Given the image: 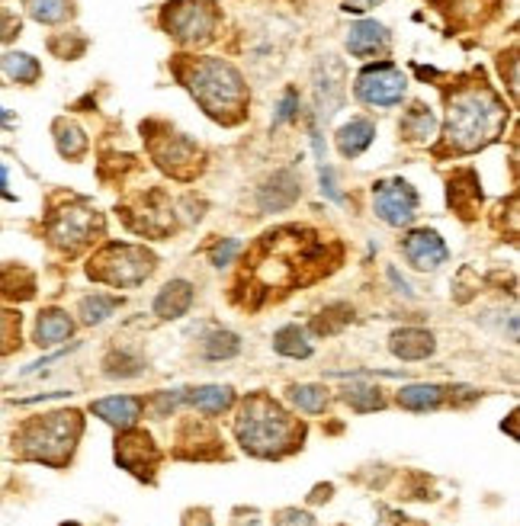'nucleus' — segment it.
Masks as SVG:
<instances>
[{
    "label": "nucleus",
    "instance_id": "79ce46f5",
    "mask_svg": "<svg viewBox=\"0 0 520 526\" xmlns=\"http://www.w3.org/2000/svg\"><path fill=\"white\" fill-rule=\"evenodd\" d=\"M376 4H379V0H344V10L347 13H367Z\"/></svg>",
    "mask_w": 520,
    "mask_h": 526
},
{
    "label": "nucleus",
    "instance_id": "37998d69",
    "mask_svg": "<svg viewBox=\"0 0 520 526\" xmlns=\"http://www.w3.org/2000/svg\"><path fill=\"white\" fill-rule=\"evenodd\" d=\"M389 280L395 282L398 286V292H405V296H414V289L412 286H408V280H402V276H398V270L395 267H389Z\"/></svg>",
    "mask_w": 520,
    "mask_h": 526
},
{
    "label": "nucleus",
    "instance_id": "a878e982",
    "mask_svg": "<svg viewBox=\"0 0 520 526\" xmlns=\"http://www.w3.org/2000/svg\"><path fill=\"white\" fill-rule=\"evenodd\" d=\"M123 306V298L119 296H107V292H93V296L81 298V306H77V315L84 324H103L116 308Z\"/></svg>",
    "mask_w": 520,
    "mask_h": 526
},
{
    "label": "nucleus",
    "instance_id": "72a5a7b5",
    "mask_svg": "<svg viewBox=\"0 0 520 526\" xmlns=\"http://www.w3.org/2000/svg\"><path fill=\"white\" fill-rule=\"evenodd\" d=\"M437 10H444L456 26L479 23L482 16V0H434Z\"/></svg>",
    "mask_w": 520,
    "mask_h": 526
},
{
    "label": "nucleus",
    "instance_id": "cd10ccee",
    "mask_svg": "<svg viewBox=\"0 0 520 526\" xmlns=\"http://www.w3.org/2000/svg\"><path fill=\"white\" fill-rule=\"evenodd\" d=\"M341 398H344V401L351 404V411H357V414H369V411L386 408L383 389H376V385H363V382L347 385V389L341 392Z\"/></svg>",
    "mask_w": 520,
    "mask_h": 526
},
{
    "label": "nucleus",
    "instance_id": "aec40b11",
    "mask_svg": "<svg viewBox=\"0 0 520 526\" xmlns=\"http://www.w3.org/2000/svg\"><path fill=\"white\" fill-rule=\"evenodd\" d=\"M74 334V321H71L68 312L62 308H46V312L36 318V331H32V341L39 347H55V343L68 341Z\"/></svg>",
    "mask_w": 520,
    "mask_h": 526
},
{
    "label": "nucleus",
    "instance_id": "f3484780",
    "mask_svg": "<svg viewBox=\"0 0 520 526\" xmlns=\"http://www.w3.org/2000/svg\"><path fill=\"white\" fill-rule=\"evenodd\" d=\"M347 48L357 58H369L376 52H386L389 48V30L376 20H363V23H353L347 30Z\"/></svg>",
    "mask_w": 520,
    "mask_h": 526
},
{
    "label": "nucleus",
    "instance_id": "6ab92c4d",
    "mask_svg": "<svg viewBox=\"0 0 520 526\" xmlns=\"http://www.w3.org/2000/svg\"><path fill=\"white\" fill-rule=\"evenodd\" d=\"M450 389L444 385H434V382H414V385H405V389H398L395 401L405 408V411H437L440 404L446 401Z\"/></svg>",
    "mask_w": 520,
    "mask_h": 526
},
{
    "label": "nucleus",
    "instance_id": "de8ad7c7",
    "mask_svg": "<svg viewBox=\"0 0 520 526\" xmlns=\"http://www.w3.org/2000/svg\"><path fill=\"white\" fill-rule=\"evenodd\" d=\"M62 526H81V523H62Z\"/></svg>",
    "mask_w": 520,
    "mask_h": 526
},
{
    "label": "nucleus",
    "instance_id": "5701e85b",
    "mask_svg": "<svg viewBox=\"0 0 520 526\" xmlns=\"http://www.w3.org/2000/svg\"><path fill=\"white\" fill-rule=\"evenodd\" d=\"M479 203H482V190H479V180H475L472 170H463V174L453 177L450 180V206L456 209L463 219H469V215H475Z\"/></svg>",
    "mask_w": 520,
    "mask_h": 526
},
{
    "label": "nucleus",
    "instance_id": "9b49d317",
    "mask_svg": "<svg viewBox=\"0 0 520 526\" xmlns=\"http://www.w3.org/2000/svg\"><path fill=\"white\" fill-rule=\"evenodd\" d=\"M373 209L386 225L405 229L418 215V193L408 180H379L373 186Z\"/></svg>",
    "mask_w": 520,
    "mask_h": 526
},
{
    "label": "nucleus",
    "instance_id": "9d476101",
    "mask_svg": "<svg viewBox=\"0 0 520 526\" xmlns=\"http://www.w3.org/2000/svg\"><path fill=\"white\" fill-rule=\"evenodd\" d=\"M116 462L123 465L126 472L152 485L158 479V465H161V450L154 446V440L145 430H123V436L116 440Z\"/></svg>",
    "mask_w": 520,
    "mask_h": 526
},
{
    "label": "nucleus",
    "instance_id": "412c9836",
    "mask_svg": "<svg viewBox=\"0 0 520 526\" xmlns=\"http://www.w3.org/2000/svg\"><path fill=\"white\" fill-rule=\"evenodd\" d=\"M186 404H193L206 418H215L235 404V392L229 385H199V389H186Z\"/></svg>",
    "mask_w": 520,
    "mask_h": 526
},
{
    "label": "nucleus",
    "instance_id": "20e7f679",
    "mask_svg": "<svg viewBox=\"0 0 520 526\" xmlns=\"http://www.w3.org/2000/svg\"><path fill=\"white\" fill-rule=\"evenodd\" d=\"M177 74L212 119L225 125H235L245 119L247 87L229 62H222V58H193L184 68H177Z\"/></svg>",
    "mask_w": 520,
    "mask_h": 526
},
{
    "label": "nucleus",
    "instance_id": "473e14b6",
    "mask_svg": "<svg viewBox=\"0 0 520 526\" xmlns=\"http://www.w3.org/2000/svg\"><path fill=\"white\" fill-rule=\"evenodd\" d=\"M26 10L39 23H65L71 16V0H26Z\"/></svg>",
    "mask_w": 520,
    "mask_h": 526
},
{
    "label": "nucleus",
    "instance_id": "6e6552de",
    "mask_svg": "<svg viewBox=\"0 0 520 526\" xmlns=\"http://www.w3.org/2000/svg\"><path fill=\"white\" fill-rule=\"evenodd\" d=\"M100 231H103V221L87 206H65L48 219V241L68 254H77L84 245L97 241Z\"/></svg>",
    "mask_w": 520,
    "mask_h": 526
},
{
    "label": "nucleus",
    "instance_id": "b1692460",
    "mask_svg": "<svg viewBox=\"0 0 520 526\" xmlns=\"http://www.w3.org/2000/svg\"><path fill=\"white\" fill-rule=\"evenodd\" d=\"M273 350L280 353V357L308 359L312 357V341H308L306 328H299V324H283V328L273 334Z\"/></svg>",
    "mask_w": 520,
    "mask_h": 526
},
{
    "label": "nucleus",
    "instance_id": "a18cd8bd",
    "mask_svg": "<svg viewBox=\"0 0 520 526\" xmlns=\"http://www.w3.org/2000/svg\"><path fill=\"white\" fill-rule=\"evenodd\" d=\"M328 497H331V485H325V488H315L312 501H328Z\"/></svg>",
    "mask_w": 520,
    "mask_h": 526
},
{
    "label": "nucleus",
    "instance_id": "bb28decb",
    "mask_svg": "<svg viewBox=\"0 0 520 526\" xmlns=\"http://www.w3.org/2000/svg\"><path fill=\"white\" fill-rule=\"evenodd\" d=\"M434 129H437V119L424 103H414L405 113V119H402V135H405L408 142H428V138L434 135Z\"/></svg>",
    "mask_w": 520,
    "mask_h": 526
},
{
    "label": "nucleus",
    "instance_id": "c9c22d12",
    "mask_svg": "<svg viewBox=\"0 0 520 526\" xmlns=\"http://www.w3.org/2000/svg\"><path fill=\"white\" fill-rule=\"evenodd\" d=\"M20 343V315L0 308V353H10Z\"/></svg>",
    "mask_w": 520,
    "mask_h": 526
},
{
    "label": "nucleus",
    "instance_id": "ddd939ff",
    "mask_svg": "<svg viewBox=\"0 0 520 526\" xmlns=\"http://www.w3.org/2000/svg\"><path fill=\"white\" fill-rule=\"evenodd\" d=\"M402 254H405V260L412 263L414 270H424V273H428V270L444 267L446 257H450L444 237L437 235V231H430V229L408 231L405 241H402Z\"/></svg>",
    "mask_w": 520,
    "mask_h": 526
},
{
    "label": "nucleus",
    "instance_id": "f704fd0d",
    "mask_svg": "<svg viewBox=\"0 0 520 526\" xmlns=\"http://www.w3.org/2000/svg\"><path fill=\"white\" fill-rule=\"evenodd\" d=\"M353 321V308L351 306H331V308H325L318 318L312 321V334H318V337H331V334H337V331L344 328V324H351Z\"/></svg>",
    "mask_w": 520,
    "mask_h": 526
},
{
    "label": "nucleus",
    "instance_id": "39448f33",
    "mask_svg": "<svg viewBox=\"0 0 520 526\" xmlns=\"http://www.w3.org/2000/svg\"><path fill=\"white\" fill-rule=\"evenodd\" d=\"M84 434V420L77 411H52L36 420H26L13 434V450L32 462L62 469L74 456V446Z\"/></svg>",
    "mask_w": 520,
    "mask_h": 526
},
{
    "label": "nucleus",
    "instance_id": "a19ab883",
    "mask_svg": "<svg viewBox=\"0 0 520 526\" xmlns=\"http://www.w3.org/2000/svg\"><path fill=\"white\" fill-rule=\"evenodd\" d=\"M318 177H322V193L331 199V203H344V196H341V190H337V184H334V170L328 168V164H318Z\"/></svg>",
    "mask_w": 520,
    "mask_h": 526
},
{
    "label": "nucleus",
    "instance_id": "393cba45",
    "mask_svg": "<svg viewBox=\"0 0 520 526\" xmlns=\"http://www.w3.org/2000/svg\"><path fill=\"white\" fill-rule=\"evenodd\" d=\"M0 71H4L10 81H16V84H36L39 74H42L39 62L26 52H7L0 58Z\"/></svg>",
    "mask_w": 520,
    "mask_h": 526
},
{
    "label": "nucleus",
    "instance_id": "f03ea898",
    "mask_svg": "<svg viewBox=\"0 0 520 526\" xmlns=\"http://www.w3.org/2000/svg\"><path fill=\"white\" fill-rule=\"evenodd\" d=\"M235 440L247 456L283 459L296 453L306 440V424H299L283 404L267 392H254L241 401L235 418Z\"/></svg>",
    "mask_w": 520,
    "mask_h": 526
},
{
    "label": "nucleus",
    "instance_id": "f257e3e1",
    "mask_svg": "<svg viewBox=\"0 0 520 526\" xmlns=\"http://www.w3.org/2000/svg\"><path fill=\"white\" fill-rule=\"evenodd\" d=\"M328 270H334V263H328L322 237L306 225H283L260 235L247 247L238 282L247 286V296H273L315 282Z\"/></svg>",
    "mask_w": 520,
    "mask_h": 526
},
{
    "label": "nucleus",
    "instance_id": "0eeeda50",
    "mask_svg": "<svg viewBox=\"0 0 520 526\" xmlns=\"http://www.w3.org/2000/svg\"><path fill=\"white\" fill-rule=\"evenodd\" d=\"M161 23L177 42H184V46H203V42H209L215 36L219 10H215L212 0H174L164 10Z\"/></svg>",
    "mask_w": 520,
    "mask_h": 526
},
{
    "label": "nucleus",
    "instance_id": "2f4dec72",
    "mask_svg": "<svg viewBox=\"0 0 520 526\" xmlns=\"http://www.w3.org/2000/svg\"><path fill=\"white\" fill-rule=\"evenodd\" d=\"M55 145L65 158H81L87 151V135L84 129H77L74 123H55Z\"/></svg>",
    "mask_w": 520,
    "mask_h": 526
},
{
    "label": "nucleus",
    "instance_id": "1a4fd4ad",
    "mask_svg": "<svg viewBox=\"0 0 520 526\" xmlns=\"http://www.w3.org/2000/svg\"><path fill=\"white\" fill-rule=\"evenodd\" d=\"M405 74L395 68L392 62H379V65H369V68L360 71L357 77V99L360 103H367V107H395V103H402V97H405Z\"/></svg>",
    "mask_w": 520,
    "mask_h": 526
},
{
    "label": "nucleus",
    "instance_id": "4468645a",
    "mask_svg": "<svg viewBox=\"0 0 520 526\" xmlns=\"http://www.w3.org/2000/svg\"><path fill=\"white\" fill-rule=\"evenodd\" d=\"M91 411L97 414L100 420L113 424L116 430H129V427H135L142 411H145V401L135 395H113V398H100V401H93Z\"/></svg>",
    "mask_w": 520,
    "mask_h": 526
},
{
    "label": "nucleus",
    "instance_id": "c85d7f7f",
    "mask_svg": "<svg viewBox=\"0 0 520 526\" xmlns=\"http://www.w3.org/2000/svg\"><path fill=\"white\" fill-rule=\"evenodd\" d=\"M103 373H107L109 379H135V375L145 373V359L129 350H113L103 359Z\"/></svg>",
    "mask_w": 520,
    "mask_h": 526
},
{
    "label": "nucleus",
    "instance_id": "f8f14e48",
    "mask_svg": "<svg viewBox=\"0 0 520 526\" xmlns=\"http://www.w3.org/2000/svg\"><path fill=\"white\" fill-rule=\"evenodd\" d=\"M152 154L158 168L168 170L174 180H193L203 170V151L180 132H164L161 142H154Z\"/></svg>",
    "mask_w": 520,
    "mask_h": 526
},
{
    "label": "nucleus",
    "instance_id": "dca6fc26",
    "mask_svg": "<svg viewBox=\"0 0 520 526\" xmlns=\"http://www.w3.org/2000/svg\"><path fill=\"white\" fill-rule=\"evenodd\" d=\"M389 350L395 353L398 359H405V363H418V359L434 357L437 341H434V334L424 328H402V331H392Z\"/></svg>",
    "mask_w": 520,
    "mask_h": 526
},
{
    "label": "nucleus",
    "instance_id": "2eb2a0df",
    "mask_svg": "<svg viewBox=\"0 0 520 526\" xmlns=\"http://www.w3.org/2000/svg\"><path fill=\"white\" fill-rule=\"evenodd\" d=\"M299 193H302L299 177L292 174V170H280V174L270 177L267 186H260L257 203L264 212H283V209H290L292 203H296Z\"/></svg>",
    "mask_w": 520,
    "mask_h": 526
},
{
    "label": "nucleus",
    "instance_id": "423d86ee",
    "mask_svg": "<svg viewBox=\"0 0 520 526\" xmlns=\"http://www.w3.org/2000/svg\"><path fill=\"white\" fill-rule=\"evenodd\" d=\"M158 267V257L138 245H107L100 247L87 263V276L97 282H107L113 289H135Z\"/></svg>",
    "mask_w": 520,
    "mask_h": 526
},
{
    "label": "nucleus",
    "instance_id": "c03bdc74",
    "mask_svg": "<svg viewBox=\"0 0 520 526\" xmlns=\"http://www.w3.org/2000/svg\"><path fill=\"white\" fill-rule=\"evenodd\" d=\"M7 186H10V180H7V168L0 164V196H4V199H13V193H10Z\"/></svg>",
    "mask_w": 520,
    "mask_h": 526
},
{
    "label": "nucleus",
    "instance_id": "e433bc0d",
    "mask_svg": "<svg viewBox=\"0 0 520 526\" xmlns=\"http://www.w3.org/2000/svg\"><path fill=\"white\" fill-rule=\"evenodd\" d=\"M180 404H186V389H174V392H158L152 401L154 414L158 418H168V414H174Z\"/></svg>",
    "mask_w": 520,
    "mask_h": 526
},
{
    "label": "nucleus",
    "instance_id": "ea45409f",
    "mask_svg": "<svg viewBox=\"0 0 520 526\" xmlns=\"http://www.w3.org/2000/svg\"><path fill=\"white\" fill-rule=\"evenodd\" d=\"M273 526H315V517L308 511H299V507H286L273 517Z\"/></svg>",
    "mask_w": 520,
    "mask_h": 526
},
{
    "label": "nucleus",
    "instance_id": "4be33fe9",
    "mask_svg": "<svg viewBox=\"0 0 520 526\" xmlns=\"http://www.w3.org/2000/svg\"><path fill=\"white\" fill-rule=\"evenodd\" d=\"M373 135L376 125L369 119H363V116H357V119H351L347 125L337 129V151L344 154V158H357V154H363L373 145Z\"/></svg>",
    "mask_w": 520,
    "mask_h": 526
},
{
    "label": "nucleus",
    "instance_id": "4c0bfd02",
    "mask_svg": "<svg viewBox=\"0 0 520 526\" xmlns=\"http://www.w3.org/2000/svg\"><path fill=\"white\" fill-rule=\"evenodd\" d=\"M238 251H241V245H238V241H231V237H225V241H219V245L209 251V263H212V267H219V270L229 267Z\"/></svg>",
    "mask_w": 520,
    "mask_h": 526
},
{
    "label": "nucleus",
    "instance_id": "a211bd4d",
    "mask_svg": "<svg viewBox=\"0 0 520 526\" xmlns=\"http://www.w3.org/2000/svg\"><path fill=\"white\" fill-rule=\"evenodd\" d=\"M193 308V282L186 280H170L158 296H154V315L164 321L184 318Z\"/></svg>",
    "mask_w": 520,
    "mask_h": 526
},
{
    "label": "nucleus",
    "instance_id": "58836bf2",
    "mask_svg": "<svg viewBox=\"0 0 520 526\" xmlns=\"http://www.w3.org/2000/svg\"><path fill=\"white\" fill-rule=\"evenodd\" d=\"M296 116H299V93H296V91H286V93H283V99H280V107H276L273 125L292 123Z\"/></svg>",
    "mask_w": 520,
    "mask_h": 526
},
{
    "label": "nucleus",
    "instance_id": "49530a36",
    "mask_svg": "<svg viewBox=\"0 0 520 526\" xmlns=\"http://www.w3.org/2000/svg\"><path fill=\"white\" fill-rule=\"evenodd\" d=\"M13 123V113H7V109L0 107V125H10Z\"/></svg>",
    "mask_w": 520,
    "mask_h": 526
},
{
    "label": "nucleus",
    "instance_id": "7c9ffc66",
    "mask_svg": "<svg viewBox=\"0 0 520 526\" xmlns=\"http://www.w3.org/2000/svg\"><path fill=\"white\" fill-rule=\"evenodd\" d=\"M290 401L296 404L299 411L322 414L325 408H328V389H325V385H292Z\"/></svg>",
    "mask_w": 520,
    "mask_h": 526
},
{
    "label": "nucleus",
    "instance_id": "7ed1b4c3",
    "mask_svg": "<svg viewBox=\"0 0 520 526\" xmlns=\"http://www.w3.org/2000/svg\"><path fill=\"white\" fill-rule=\"evenodd\" d=\"M507 123V109L498 99V93L491 87L466 84L453 91V97L446 99V132L444 142L456 154L479 151V148L491 145L501 129Z\"/></svg>",
    "mask_w": 520,
    "mask_h": 526
},
{
    "label": "nucleus",
    "instance_id": "c756f323",
    "mask_svg": "<svg viewBox=\"0 0 520 526\" xmlns=\"http://www.w3.org/2000/svg\"><path fill=\"white\" fill-rule=\"evenodd\" d=\"M241 353V341H238V334H231V331H212V334L203 341V357L212 359V363H219V359H231Z\"/></svg>",
    "mask_w": 520,
    "mask_h": 526
}]
</instances>
